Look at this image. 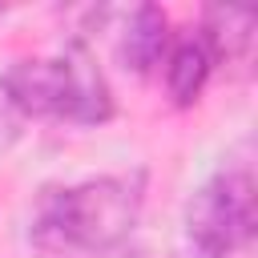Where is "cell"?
<instances>
[{
	"instance_id": "cell-1",
	"label": "cell",
	"mask_w": 258,
	"mask_h": 258,
	"mask_svg": "<svg viewBox=\"0 0 258 258\" xmlns=\"http://www.w3.org/2000/svg\"><path fill=\"white\" fill-rule=\"evenodd\" d=\"M141 206H145L141 169L52 185L36 198L28 238L44 258H105L129 242Z\"/></svg>"
},
{
	"instance_id": "cell-2",
	"label": "cell",
	"mask_w": 258,
	"mask_h": 258,
	"mask_svg": "<svg viewBox=\"0 0 258 258\" xmlns=\"http://www.w3.org/2000/svg\"><path fill=\"white\" fill-rule=\"evenodd\" d=\"M0 85L16 113L28 117H56L73 125H101L113 113L109 85L89 56V48L69 44L56 56H24L0 73Z\"/></svg>"
},
{
	"instance_id": "cell-3",
	"label": "cell",
	"mask_w": 258,
	"mask_h": 258,
	"mask_svg": "<svg viewBox=\"0 0 258 258\" xmlns=\"http://www.w3.org/2000/svg\"><path fill=\"white\" fill-rule=\"evenodd\" d=\"M254 173L250 165H222L185 202V238L198 258H234L254 234Z\"/></svg>"
},
{
	"instance_id": "cell-4",
	"label": "cell",
	"mask_w": 258,
	"mask_h": 258,
	"mask_svg": "<svg viewBox=\"0 0 258 258\" xmlns=\"http://www.w3.org/2000/svg\"><path fill=\"white\" fill-rule=\"evenodd\" d=\"M218 60L206 44V36L198 28H185L169 40L165 56H161V73H165V93L173 105H194L202 97V89L210 85Z\"/></svg>"
},
{
	"instance_id": "cell-5",
	"label": "cell",
	"mask_w": 258,
	"mask_h": 258,
	"mask_svg": "<svg viewBox=\"0 0 258 258\" xmlns=\"http://www.w3.org/2000/svg\"><path fill=\"white\" fill-rule=\"evenodd\" d=\"M173 32H169V16L157 8V4H137L129 16H125V28H121V60L125 69L133 73H153L169 48Z\"/></svg>"
},
{
	"instance_id": "cell-6",
	"label": "cell",
	"mask_w": 258,
	"mask_h": 258,
	"mask_svg": "<svg viewBox=\"0 0 258 258\" xmlns=\"http://www.w3.org/2000/svg\"><path fill=\"white\" fill-rule=\"evenodd\" d=\"M198 32L206 36L214 60H246L250 48H254V12H242V8H206L202 12V24Z\"/></svg>"
},
{
	"instance_id": "cell-7",
	"label": "cell",
	"mask_w": 258,
	"mask_h": 258,
	"mask_svg": "<svg viewBox=\"0 0 258 258\" xmlns=\"http://www.w3.org/2000/svg\"><path fill=\"white\" fill-rule=\"evenodd\" d=\"M20 125H24V117L16 113V105L8 101V93H4V85H0V149H8V145L20 137Z\"/></svg>"
},
{
	"instance_id": "cell-8",
	"label": "cell",
	"mask_w": 258,
	"mask_h": 258,
	"mask_svg": "<svg viewBox=\"0 0 258 258\" xmlns=\"http://www.w3.org/2000/svg\"><path fill=\"white\" fill-rule=\"evenodd\" d=\"M0 16H4V4H0Z\"/></svg>"
}]
</instances>
